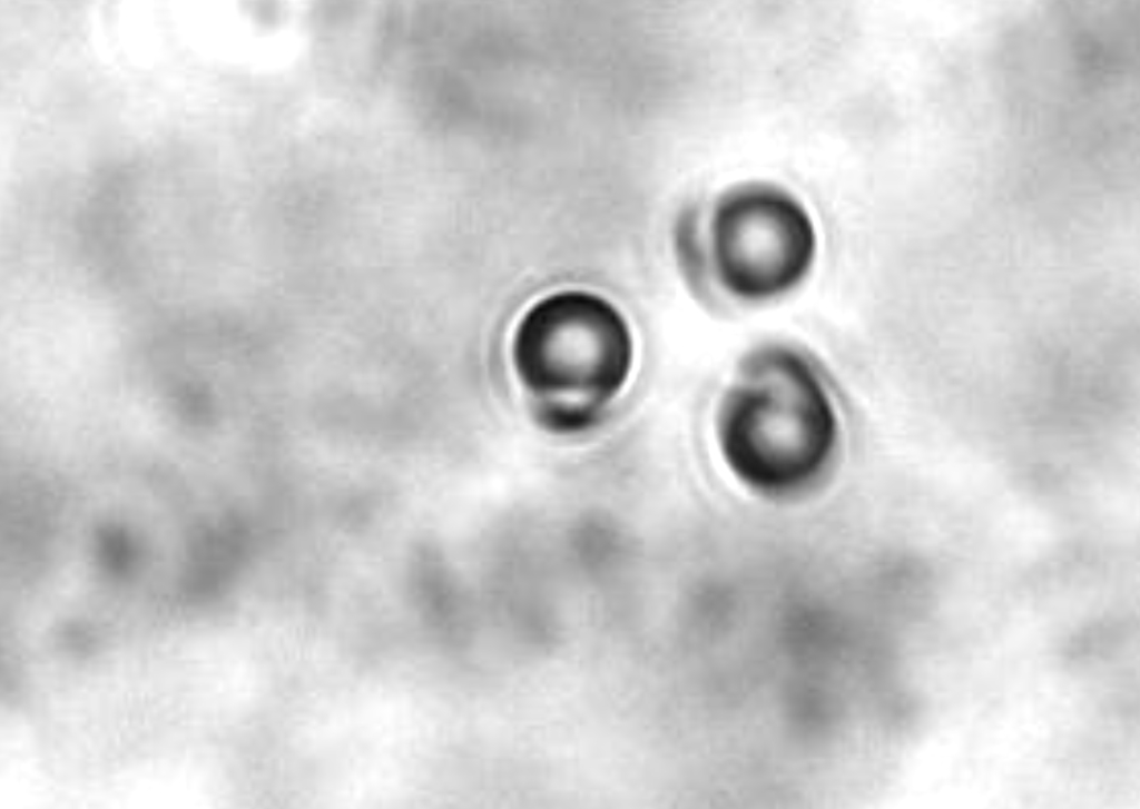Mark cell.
<instances>
[{
  "mask_svg": "<svg viewBox=\"0 0 1140 809\" xmlns=\"http://www.w3.org/2000/svg\"><path fill=\"white\" fill-rule=\"evenodd\" d=\"M510 357L520 384L553 420L582 421L611 401L633 365L631 327L606 297L561 289L518 319Z\"/></svg>",
  "mask_w": 1140,
  "mask_h": 809,
  "instance_id": "obj_3",
  "label": "cell"
},
{
  "mask_svg": "<svg viewBox=\"0 0 1140 809\" xmlns=\"http://www.w3.org/2000/svg\"><path fill=\"white\" fill-rule=\"evenodd\" d=\"M676 251L696 295L743 306L772 304L812 276L818 254L814 220L794 195L777 186L745 184L724 193L701 226L687 211Z\"/></svg>",
  "mask_w": 1140,
  "mask_h": 809,
  "instance_id": "obj_2",
  "label": "cell"
},
{
  "mask_svg": "<svg viewBox=\"0 0 1140 809\" xmlns=\"http://www.w3.org/2000/svg\"><path fill=\"white\" fill-rule=\"evenodd\" d=\"M716 438L746 486L786 495L812 484L836 451L841 420L818 361L786 341L764 342L738 361L717 407Z\"/></svg>",
  "mask_w": 1140,
  "mask_h": 809,
  "instance_id": "obj_1",
  "label": "cell"
}]
</instances>
